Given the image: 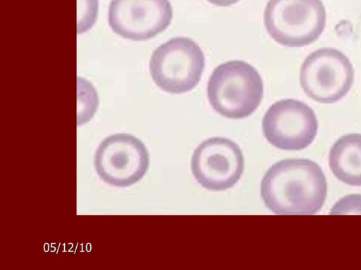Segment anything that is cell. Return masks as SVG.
I'll return each mask as SVG.
<instances>
[{
    "instance_id": "obj_1",
    "label": "cell",
    "mask_w": 361,
    "mask_h": 270,
    "mask_svg": "<svg viewBox=\"0 0 361 270\" xmlns=\"http://www.w3.org/2000/svg\"><path fill=\"white\" fill-rule=\"evenodd\" d=\"M327 183L321 167L308 159H286L274 164L261 182L266 207L276 214H314L324 205Z\"/></svg>"
},
{
    "instance_id": "obj_2",
    "label": "cell",
    "mask_w": 361,
    "mask_h": 270,
    "mask_svg": "<svg viewBox=\"0 0 361 270\" xmlns=\"http://www.w3.org/2000/svg\"><path fill=\"white\" fill-rule=\"evenodd\" d=\"M264 85L255 68L243 60H231L214 68L207 86L212 108L229 119L250 116L263 98Z\"/></svg>"
},
{
    "instance_id": "obj_3",
    "label": "cell",
    "mask_w": 361,
    "mask_h": 270,
    "mask_svg": "<svg viewBox=\"0 0 361 270\" xmlns=\"http://www.w3.org/2000/svg\"><path fill=\"white\" fill-rule=\"evenodd\" d=\"M264 23L269 36L279 44L302 47L323 32L326 10L322 0H269Z\"/></svg>"
},
{
    "instance_id": "obj_4",
    "label": "cell",
    "mask_w": 361,
    "mask_h": 270,
    "mask_svg": "<svg viewBox=\"0 0 361 270\" xmlns=\"http://www.w3.org/2000/svg\"><path fill=\"white\" fill-rule=\"evenodd\" d=\"M205 66L200 46L192 39L176 37L153 51L149 72L154 84L173 94L186 93L199 83Z\"/></svg>"
},
{
    "instance_id": "obj_5",
    "label": "cell",
    "mask_w": 361,
    "mask_h": 270,
    "mask_svg": "<svg viewBox=\"0 0 361 270\" xmlns=\"http://www.w3.org/2000/svg\"><path fill=\"white\" fill-rule=\"evenodd\" d=\"M354 82V69L348 58L334 48L324 47L304 60L300 83L306 95L321 103L343 98Z\"/></svg>"
},
{
    "instance_id": "obj_6",
    "label": "cell",
    "mask_w": 361,
    "mask_h": 270,
    "mask_svg": "<svg viewBox=\"0 0 361 270\" xmlns=\"http://www.w3.org/2000/svg\"><path fill=\"white\" fill-rule=\"evenodd\" d=\"M149 159L145 144L129 134H116L99 145L94 166L99 176L116 187H128L146 174Z\"/></svg>"
},
{
    "instance_id": "obj_7",
    "label": "cell",
    "mask_w": 361,
    "mask_h": 270,
    "mask_svg": "<svg viewBox=\"0 0 361 270\" xmlns=\"http://www.w3.org/2000/svg\"><path fill=\"white\" fill-rule=\"evenodd\" d=\"M318 121L314 111L305 103L293 98L279 100L266 111L262 119L264 137L274 147L300 150L317 136Z\"/></svg>"
},
{
    "instance_id": "obj_8",
    "label": "cell",
    "mask_w": 361,
    "mask_h": 270,
    "mask_svg": "<svg viewBox=\"0 0 361 270\" xmlns=\"http://www.w3.org/2000/svg\"><path fill=\"white\" fill-rule=\"evenodd\" d=\"M191 171L203 188L212 191H225L233 187L243 173L242 150L229 139L209 138L194 150Z\"/></svg>"
},
{
    "instance_id": "obj_9",
    "label": "cell",
    "mask_w": 361,
    "mask_h": 270,
    "mask_svg": "<svg viewBox=\"0 0 361 270\" xmlns=\"http://www.w3.org/2000/svg\"><path fill=\"white\" fill-rule=\"evenodd\" d=\"M173 18L169 0H111L108 13L113 32L133 41H146L164 31Z\"/></svg>"
},
{
    "instance_id": "obj_10",
    "label": "cell",
    "mask_w": 361,
    "mask_h": 270,
    "mask_svg": "<svg viewBox=\"0 0 361 270\" xmlns=\"http://www.w3.org/2000/svg\"><path fill=\"white\" fill-rule=\"evenodd\" d=\"M329 163L338 180L361 186V134H348L339 138L330 149Z\"/></svg>"
},
{
    "instance_id": "obj_11",
    "label": "cell",
    "mask_w": 361,
    "mask_h": 270,
    "mask_svg": "<svg viewBox=\"0 0 361 270\" xmlns=\"http://www.w3.org/2000/svg\"><path fill=\"white\" fill-rule=\"evenodd\" d=\"M207 1L215 6H217L226 7V6H230L233 4H235L240 0H207Z\"/></svg>"
}]
</instances>
